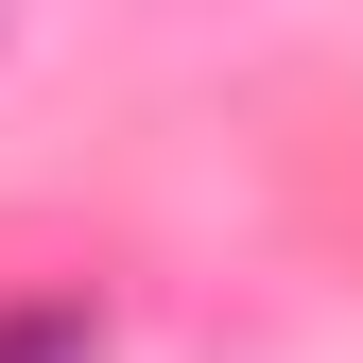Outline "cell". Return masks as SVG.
Wrapping results in <instances>:
<instances>
[{
    "instance_id": "obj_1",
    "label": "cell",
    "mask_w": 363,
    "mask_h": 363,
    "mask_svg": "<svg viewBox=\"0 0 363 363\" xmlns=\"http://www.w3.org/2000/svg\"><path fill=\"white\" fill-rule=\"evenodd\" d=\"M0 363H86V311H0Z\"/></svg>"
}]
</instances>
